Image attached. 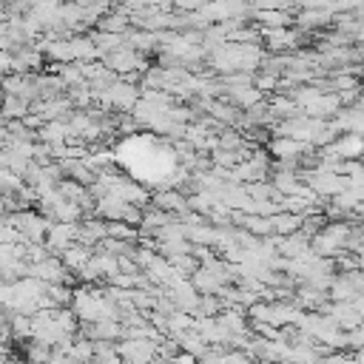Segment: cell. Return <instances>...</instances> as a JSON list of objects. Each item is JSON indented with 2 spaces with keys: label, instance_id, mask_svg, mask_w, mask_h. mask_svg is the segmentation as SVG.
Returning <instances> with one entry per match:
<instances>
[{
  "label": "cell",
  "instance_id": "6da1fadb",
  "mask_svg": "<svg viewBox=\"0 0 364 364\" xmlns=\"http://www.w3.org/2000/svg\"><path fill=\"white\" fill-rule=\"evenodd\" d=\"M71 310L77 313V318L82 324H94V321H108V318H117L119 307L114 304V299L108 293H97V290H77L74 293V301H71Z\"/></svg>",
  "mask_w": 364,
  "mask_h": 364
},
{
  "label": "cell",
  "instance_id": "7a4b0ae2",
  "mask_svg": "<svg viewBox=\"0 0 364 364\" xmlns=\"http://www.w3.org/2000/svg\"><path fill=\"white\" fill-rule=\"evenodd\" d=\"M119 355L125 364H154L159 358V341L148 338V336H136V338H122L117 344Z\"/></svg>",
  "mask_w": 364,
  "mask_h": 364
},
{
  "label": "cell",
  "instance_id": "3957f363",
  "mask_svg": "<svg viewBox=\"0 0 364 364\" xmlns=\"http://www.w3.org/2000/svg\"><path fill=\"white\" fill-rule=\"evenodd\" d=\"M347 182H350V179L338 176L333 165H324L321 171L310 173V191H316V193H321V196H338V193H344V191H347Z\"/></svg>",
  "mask_w": 364,
  "mask_h": 364
},
{
  "label": "cell",
  "instance_id": "277c9868",
  "mask_svg": "<svg viewBox=\"0 0 364 364\" xmlns=\"http://www.w3.org/2000/svg\"><path fill=\"white\" fill-rule=\"evenodd\" d=\"M9 222L20 230L23 242H43V239H48V230H51V225H48L43 216L28 213V210L17 213V216H14V219H9Z\"/></svg>",
  "mask_w": 364,
  "mask_h": 364
},
{
  "label": "cell",
  "instance_id": "5b68a950",
  "mask_svg": "<svg viewBox=\"0 0 364 364\" xmlns=\"http://www.w3.org/2000/svg\"><path fill=\"white\" fill-rule=\"evenodd\" d=\"M347 236H350L347 225H327V228L313 239V250H316L318 256H330V253H336V250L344 247Z\"/></svg>",
  "mask_w": 364,
  "mask_h": 364
},
{
  "label": "cell",
  "instance_id": "8992f818",
  "mask_svg": "<svg viewBox=\"0 0 364 364\" xmlns=\"http://www.w3.org/2000/svg\"><path fill=\"white\" fill-rule=\"evenodd\" d=\"M28 267H31L28 276H34V279H40V282H46V284H65V282H68V267H65V262H57V259H51V256L40 259V262H34V264H28Z\"/></svg>",
  "mask_w": 364,
  "mask_h": 364
},
{
  "label": "cell",
  "instance_id": "52a82bcc",
  "mask_svg": "<svg viewBox=\"0 0 364 364\" xmlns=\"http://www.w3.org/2000/svg\"><path fill=\"white\" fill-rule=\"evenodd\" d=\"M100 97L111 108H136L139 105V91L128 82H111L105 88V94H100Z\"/></svg>",
  "mask_w": 364,
  "mask_h": 364
},
{
  "label": "cell",
  "instance_id": "ba28073f",
  "mask_svg": "<svg viewBox=\"0 0 364 364\" xmlns=\"http://www.w3.org/2000/svg\"><path fill=\"white\" fill-rule=\"evenodd\" d=\"M330 318H333L344 333H350V330H355V327L364 324V318H361L355 301H336L333 310H330Z\"/></svg>",
  "mask_w": 364,
  "mask_h": 364
},
{
  "label": "cell",
  "instance_id": "9c48e42d",
  "mask_svg": "<svg viewBox=\"0 0 364 364\" xmlns=\"http://www.w3.org/2000/svg\"><path fill=\"white\" fill-rule=\"evenodd\" d=\"M77 236H80V228H77V225H68V222H57V225H51L46 245H48L51 250H63V253H65Z\"/></svg>",
  "mask_w": 364,
  "mask_h": 364
},
{
  "label": "cell",
  "instance_id": "30bf717a",
  "mask_svg": "<svg viewBox=\"0 0 364 364\" xmlns=\"http://www.w3.org/2000/svg\"><path fill=\"white\" fill-rule=\"evenodd\" d=\"M91 250L85 247V245H71L65 253H63V262H65V267L68 270H77V273H82L88 264H91Z\"/></svg>",
  "mask_w": 364,
  "mask_h": 364
},
{
  "label": "cell",
  "instance_id": "8fae6325",
  "mask_svg": "<svg viewBox=\"0 0 364 364\" xmlns=\"http://www.w3.org/2000/svg\"><path fill=\"white\" fill-rule=\"evenodd\" d=\"M333 151H336L341 159H355V156L364 154V136H358V134H347V136H341V139L333 145Z\"/></svg>",
  "mask_w": 364,
  "mask_h": 364
},
{
  "label": "cell",
  "instance_id": "7c38bea8",
  "mask_svg": "<svg viewBox=\"0 0 364 364\" xmlns=\"http://www.w3.org/2000/svg\"><path fill=\"white\" fill-rule=\"evenodd\" d=\"M307 145L301 142V139H293V136H279V139H273V145H270V151L279 156V159H293L296 154H301Z\"/></svg>",
  "mask_w": 364,
  "mask_h": 364
},
{
  "label": "cell",
  "instance_id": "4fadbf2b",
  "mask_svg": "<svg viewBox=\"0 0 364 364\" xmlns=\"http://www.w3.org/2000/svg\"><path fill=\"white\" fill-rule=\"evenodd\" d=\"M108 65H111L114 71H128V68H136L139 63H136V54H134V51L117 48L114 54H108Z\"/></svg>",
  "mask_w": 364,
  "mask_h": 364
},
{
  "label": "cell",
  "instance_id": "5bb4252c",
  "mask_svg": "<svg viewBox=\"0 0 364 364\" xmlns=\"http://www.w3.org/2000/svg\"><path fill=\"white\" fill-rule=\"evenodd\" d=\"M273 188L276 191H282V193H301V185H299V179H296V173H290V171H279L276 176H273Z\"/></svg>",
  "mask_w": 364,
  "mask_h": 364
},
{
  "label": "cell",
  "instance_id": "9a60e30c",
  "mask_svg": "<svg viewBox=\"0 0 364 364\" xmlns=\"http://www.w3.org/2000/svg\"><path fill=\"white\" fill-rule=\"evenodd\" d=\"M230 97H233V102H239V105H245V108H250L253 102H259V91H256V88H247V85L233 88Z\"/></svg>",
  "mask_w": 364,
  "mask_h": 364
},
{
  "label": "cell",
  "instance_id": "2e32d148",
  "mask_svg": "<svg viewBox=\"0 0 364 364\" xmlns=\"http://www.w3.org/2000/svg\"><path fill=\"white\" fill-rule=\"evenodd\" d=\"M156 208L179 210V208H185V199H182L179 193H159V196H156Z\"/></svg>",
  "mask_w": 364,
  "mask_h": 364
},
{
  "label": "cell",
  "instance_id": "e0dca14e",
  "mask_svg": "<svg viewBox=\"0 0 364 364\" xmlns=\"http://www.w3.org/2000/svg\"><path fill=\"white\" fill-rule=\"evenodd\" d=\"M347 347H355V350H364V324L347 333Z\"/></svg>",
  "mask_w": 364,
  "mask_h": 364
},
{
  "label": "cell",
  "instance_id": "ac0fdd59",
  "mask_svg": "<svg viewBox=\"0 0 364 364\" xmlns=\"http://www.w3.org/2000/svg\"><path fill=\"white\" fill-rule=\"evenodd\" d=\"M122 26H125V17H122V14H114V17H108V20L102 23L105 31H122Z\"/></svg>",
  "mask_w": 364,
  "mask_h": 364
},
{
  "label": "cell",
  "instance_id": "d6986e66",
  "mask_svg": "<svg viewBox=\"0 0 364 364\" xmlns=\"http://www.w3.org/2000/svg\"><path fill=\"white\" fill-rule=\"evenodd\" d=\"M318 364H358V361H355V358H347V355H338V353H336V355H324Z\"/></svg>",
  "mask_w": 364,
  "mask_h": 364
},
{
  "label": "cell",
  "instance_id": "ffe728a7",
  "mask_svg": "<svg viewBox=\"0 0 364 364\" xmlns=\"http://www.w3.org/2000/svg\"><path fill=\"white\" fill-rule=\"evenodd\" d=\"M208 0H179V6L182 9H199V6H205Z\"/></svg>",
  "mask_w": 364,
  "mask_h": 364
},
{
  "label": "cell",
  "instance_id": "44dd1931",
  "mask_svg": "<svg viewBox=\"0 0 364 364\" xmlns=\"http://www.w3.org/2000/svg\"><path fill=\"white\" fill-rule=\"evenodd\" d=\"M355 361H358V364H364V350H358V353H355Z\"/></svg>",
  "mask_w": 364,
  "mask_h": 364
}]
</instances>
